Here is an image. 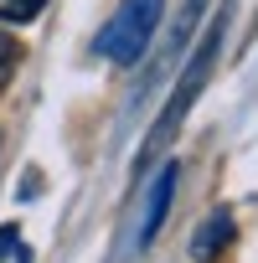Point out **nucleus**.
Wrapping results in <instances>:
<instances>
[{"label": "nucleus", "mask_w": 258, "mask_h": 263, "mask_svg": "<svg viewBox=\"0 0 258 263\" xmlns=\"http://www.w3.org/2000/svg\"><path fill=\"white\" fill-rule=\"evenodd\" d=\"M222 31H227V11L207 26V42L191 52V62H186V78L176 83V93H171V103H165V114L155 119V129H150V140H145V155L140 160H150L171 135H176V129H181V119H186V108L196 103V93L207 88V78H212V62H217V47H222Z\"/></svg>", "instance_id": "1"}, {"label": "nucleus", "mask_w": 258, "mask_h": 263, "mask_svg": "<svg viewBox=\"0 0 258 263\" xmlns=\"http://www.w3.org/2000/svg\"><path fill=\"white\" fill-rule=\"evenodd\" d=\"M160 16H165V0H119V11L103 21V31L93 42L98 57H108L119 67L140 62L145 47H150V36H155V26H160Z\"/></svg>", "instance_id": "2"}, {"label": "nucleus", "mask_w": 258, "mask_h": 263, "mask_svg": "<svg viewBox=\"0 0 258 263\" xmlns=\"http://www.w3.org/2000/svg\"><path fill=\"white\" fill-rule=\"evenodd\" d=\"M176 176H181V165H165V171L150 181L145 212H140V227H135V248H150V242H155V232H160V222H165V212H171V196H176Z\"/></svg>", "instance_id": "3"}, {"label": "nucleus", "mask_w": 258, "mask_h": 263, "mask_svg": "<svg viewBox=\"0 0 258 263\" xmlns=\"http://www.w3.org/2000/svg\"><path fill=\"white\" fill-rule=\"evenodd\" d=\"M227 237H232V212H212V217L196 227V237H191V258L207 263L217 248H227Z\"/></svg>", "instance_id": "4"}, {"label": "nucleus", "mask_w": 258, "mask_h": 263, "mask_svg": "<svg viewBox=\"0 0 258 263\" xmlns=\"http://www.w3.org/2000/svg\"><path fill=\"white\" fill-rule=\"evenodd\" d=\"M42 6H47V0H0V21H6V26H26V21L42 16Z\"/></svg>", "instance_id": "5"}, {"label": "nucleus", "mask_w": 258, "mask_h": 263, "mask_svg": "<svg viewBox=\"0 0 258 263\" xmlns=\"http://www.w3.org/2000/svg\"><path fill=\"white\" fill-rule=\"evenodd\" d=\"M16 67H21V42L11 31H0V88L16 78Z\"/></svg>", "instance_id": "6"}]
</instances>
